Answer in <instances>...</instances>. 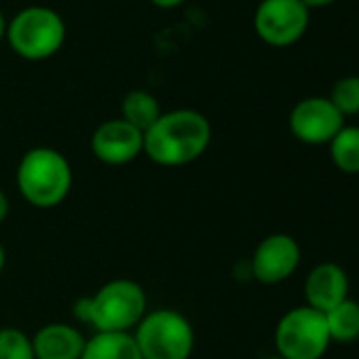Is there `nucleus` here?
Segmentation results:
<instances>
[{
	"label": "nucleus",
	"instance_id": "f257e3e1",
	"mask_svg": "<svg viewBox=\"0 0 359 359\" xmlns=\"http://www.w3.org/2000/svg\"><path fill=\"white\" fill-rule=\"evenodd\" d=\"M212 144V125L205 114L177 108L163 112L144 133V154L161 167L195 163Z\"/></svg>",
	"mask_w": 359,
	"mask_h": 359
},
{
	"label": "nucleus",
	"instance_id": "f03ea898",
	"mask_svg": "<svg viewBox=\"0 0 359 359\" xmlns=\"http://www.w3.org/2000/svg\"><path fill=\"white\" fill-rule=\"evenodd\" d=\"M15 182L22 197L36 210H53L62 205L74 182L70 161L55 148H30L15 173Z\"/></svg>",
	"mask_w": 359,
	"mask_h": 359
},
{
	"label": "nucleus",
	"instance_id": "7ed1b4c3",
	"mask_svg": "<svg viewBox=\"0 0 359 359\" xmlns=\"http://www.w3.org/2000/svg\"><path fill=\"white\" fill-rule=\"evenodd\" d=\"M144 287L131 279H112L95 294L76 302V317L93 325L95 332H129L148 313Z\"/></svg>",
	"mask_w": 359,
	"mask_h": 359
},
{
	"label": "nucleus",
	"instance_id": "20e7f679",
	"mask_svg": "<svg viewBox=\"0 0 359 359\" xmlns=\"http://www.w3.org/2000/svg\"><path fill=\"white\" fill-rule=\"evenodd\" d=\"M142 359H191L195 330L189 317L173 309H154L131 332Z\"/></svg>",
	"mask_w": 359,
	"mask_h": 359
},
{
	"label": "nucleus",
	"instance_id": "39448f33",
	"mask_svg": "<svg viewBox=\"0 0 359 359\" xmlns=\"http://www.w3.org/2000/svg\"><path fill=\"white\" fill-rule=\"evenodd\" d=\"M9 47L28 62L53 57L66 41V24L51 7H26L7 24Z\"/></svg>",
	"mask_w": 359,
	"mask_h": 359
},
{
	"label": "nucleus",
	"instance_id": "423d86ee",
	"mask_svg": "<svg viewBox=\"0 0 359 359\" xmlns=\"http://www.w3.org/2000/svg\"><path fill=\"white\" fill-rule=\"evenodd\" d=\"M332 344L323 313L311 306L290 309L275 327V348L283 359H321Z\"/></svg>",
	"mask_w": 359,
	"mask_h": 359
},
{
	"label": "nucleus",
	"instance_id": "0eeeda50",
	"mask_svg": "<svg viewBox=\"0 0 359 359\" xmlns=\"http://www.w3.org/2000/svg\"><path fill=\"white\" fill-rule=\"evenodd\" d=\"M309 22L311 9L302 0H262L254 15V30L262 43L283 49L304 36Z\"/></svg>",
	"mask_w": 359,
	"mask_h": 359
},
{
	"label": "nucleus",
	"instance_id": "6e6552de",
	"mask_svg": "<svg viewBox=\"0 0 359 359\" xmlns=\"http://www.w3.org/2000/svg\"><path fill=\"white\" fill-rule=\"evenodd\" d=\"M292 135L309 146L330 144L332 137L344 127V116L336 110L330 97L313 95L300 100L287 118Z\"/></svg>",
	"mask_w": 359,
	"mask_h": 359
},
{
	"label": "nucleus",
	"instance_id": "1a4fd4ad",
	"mask_svg": "<svg viewBox=\"0 0 359 359\" xmlns=\"http://www.w3.org/2000/svg\"><path fill=\"white\" fill-rule=\"evenodd\" d=\"M300 245L287 233L264 237L252 254V275L264 285H277L290 279L300 266Z\"/></svg>",
	"mask_w": 359,
	"mask_h": 359
},
{
	"label": "nucleus",
	"instance_id": "9d476101",
	"mask_svg": "<svg viewBox=\"0 0 359 359\" xmlns=\"http://www.w3.org/2000/svg\"><path fill=\"white\" fill-rule=\"evenodd\" d=\"M91 152L104 165H127L144 154V133L123 118L104 121L91 135Z\"/></svg>",
	"mask_w": 359,
	"mask_h": 359
},
{
	"label": "nucleus",
	"instance_id": "9b49d317",
	"mask_svg": "<svg viewBox=\"0 0 359 359\" xmlns=\"http://www.w3.org/2000/svg\"><path fill=\"white\" fill-rule=\"evenodd\" d=\"M306 306L327 313L338 302L348 298V277L336 262H321L313 266L304 279Z\"/></svg>",
	"mask_w": 359,
	"mask_h": 359
},
{
	"label": "nucleus",
	"instance_id": "f8f14e48",
	"mask_svg": "<svg viewBox=\"0 0 359 359\" xmlns=\"http://www.w3.org/2000/svg\"><path fill=\"white\" fill-rule=\"evenodd\" d=\"M85 342L81 330L64 321L47 323L32 336L36 359H81Z\"/></svg>",
	"mask_w": 359,
	"mask_h": 359
},
{
	"label": "nucleus",
	"instance_id": "ddd939ff",
	"mask_svg": "<svg viewBox=\"0 0 359 359\" xmlns=\"http://www.w3.org/2000/svg\"><path fill=\"white\" fill-rule=\"evenodd\" d=\"M81 359H142L129 332H95L87 338Z\"/></svg>",
	"mask_w": 359,
	"mask_h": 359
},
{
	"label": "nucleus",
	"instance_id": "4468645a",
	"mask_svg": "<svg viewBox=\"0 0 359 359\" xmlns=\"http://www.w3.org/2000/svg\"><path fill=\"white\" fill-rule=\"evenodd\" d=\"M161 114L158 100L144 89L129 91L121 102V118L142 133H146Z\"/></svg>",
	"mask_w": 359,
	"mask_h": 359
},
{
	"label": "nucleus",
	"instance_id": "2eb2a0df",
	"mask_svg": "<svg viewBox=\"0 0 359 359\" xmlns=\"http://www.w3.org/2000/svg\"><path fill=\"white\" fill-rule=\"evenodd\" d=\"M327 334L332 342H353L359 338V302L353 298H344L334 309L323 313Z\"/></svg>",
	"mask_w": 359,
	"mask_h": 359
},
{
	"label": "nucleus",
	"instance_id": "dca6fc26",
	"mask_svg": "<svg viewBox=\"0 0 359 359\" xmlns=\"http://www.w3.org/2000/svg\"><path fill=\"white\" fill-rule=\"evenodd\" d=\"M327 146H330V158L338 171L348 173V175L359 173V127L357 125H344L332 137Z\"/></svg>",
	"mask_w": 359,
	"mask_h": 359
},
{
	"label": "nucleus",
	"instance_id": "f3484780",
	"mask_svg": "<svg viewBox=\"0 0 359 359\" xmlns=\"http://www.w3.org/2000/svg\"><path fill=\"white\" fill-rule=\"evenodd\" d=\"M0 359H36L32 336L20 327H0Z\"/></svg>",
	"mask_w": 359,
	"mask_h": 359
},
{
	"label": "nucleus",
	"instance_id": "a211bd4d",
	"mask_svg": "<svg viewBox=\"0 0 359 359\" xmlns=\"http://www.w3.org/2000/svg\"><path fill=\"white\" fill-rule=\"evenodd\" d=\"M330 102L336 106V110L346 116L359 114V76H342L334 83Z\"/></svg>",
	"mask_w": 359,
	"mask_h": 359
},
{
	"label": "nucleus",
	"instance_id": "6ab92c4d",
	"mask_svg": "<svg viewBox=\"0 0 359 359\" xmlns=\"http://www.w3.org/2000/svg\"><path fill=\"white\" fill-rule=\"evenodd\" d=\"M9 210H11V205H9V197L3 193V189H0V224H3V222L7 220Z\"/></svg>",
	"mask_w": 359,
	"mask_h": 359
},
{
	"label": "nucleus",
	"instance_id": "aec40b11",
	"mask_svg": "<svg viewBox=\"0 0 359 359\" xmlns=\"http://www.w3.org/2000/svg\"><path fill=\"white\" fill-rule=\"evenodd\" d=\"M150 3L158 9H173V7H180L184 3V0H150Z\"/></svg>",
	"mask_w": 359,
	"mask_h": 359
},
{
	"label": "nucleus",
	"instance_id": "412c9836",
	"mask_svg": "<svg viewBox=\"0 0 359 359\" xmlns=\"http://www.w3.org/2000/svg\"><path fill=\"white\" fill-rule=\"evenodd\" d=\"M302 3H304L309 9H321V7H327V5L336 3V0H302Z\"/></svg>",
	"mask_w": 359,
	"mask_h": 359
},
{
	"label": "nucleus",
	"instance_id": "4be33fe9",
	"mask_svg": "<svg viewBox=\"0 0 359 359\" xmlns=\"http://www.w3.org/2000/svg\"><path fill=\"white\" fill-rule=\"evenodd\" d=\"M5 36H7V20H5L3 11H0V43H3Z\"/></svg>",
	"mask_w": 359,
	"mask_h": 359
},
{
	"label": "nucleus",
	"instance_id": "5701e85b",
	"mask_svg": "<svg viewBox=\"0 0 359 359\" xmlns=\"http://www.w3.org/2000/svg\"><path fill=\"white\" fill-rule=\"evenodd\" d=\"M5 264H7V252H5L3 243H0V275L5 271Z\"/></svg>",
	"mask_w": 359,
	"mask_h": 359
},
{
	"label": "nucleus",
	"instance_id": "b1692460",
	"mask_svg": "<svg viewBox=\"0 0 359 359\" xmlns=\"http://www.w3.org/2000/svg\"><path fill=\"white\" fill-rule=\"evenodd\" d=\"M264 359H283V357H279V355L275 353V355H269V357H264Z\"/></svg>",
	"mask_w": 359,
	"mask_h": 359
}]
</instances>
